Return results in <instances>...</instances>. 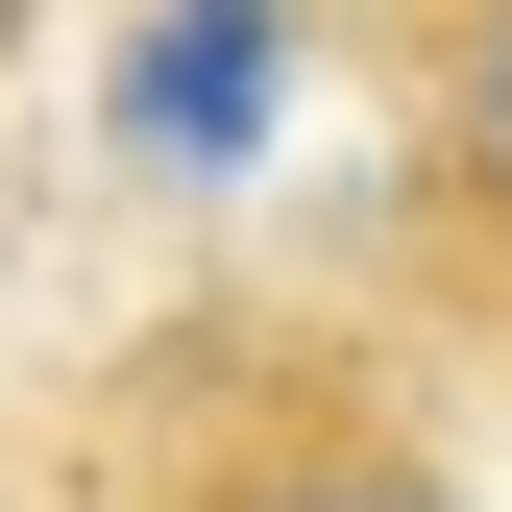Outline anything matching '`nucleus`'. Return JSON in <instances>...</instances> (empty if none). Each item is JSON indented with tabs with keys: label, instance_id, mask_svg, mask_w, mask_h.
Masks as SVG:
<instances>
[{
	"label": "nucleus",
	"instance_id": "obj_3",
	"mask_svg": "<svg viewBox=\"0 0 512 512\" xmlns=\"http://www.w3.org/2000/svg\"><path fill=\"white\" fill-rule=\"evenodd\" d=\"M244 512H439L415 464H293V488H244Z\"/></svg>",
	"mask_w": 512,
	"mask_h": 512
},
{
	"label": "nucleus",
	"instance_id": "obj_1",
	"mask_svg": "<svg viewBox=\"0 0 512 512\" xmlns=\"http://www.w3.org/2000/svg\"><path fill=\"white\" fill-rule=\"evenodd\" d=\"M269 98H293V0H171V25L122 49V122H147L171 171H220Z\"/></svg>",
	"mask_w": 512,
	"mask_h": 512
},
{
	"label": "nucleus",
	"instance_id": "obj_2",
	"mask_svg": "<svg viewBox=\"0 0 512 512\" xmlns=\"http://www.w3.org/2000/svg\"><path fill=\"white\" fill-rule=\"evenodd\" d=\"M439 147H464V196L512 220V0H488V25H464V74H439Z\"/></svg>",
	"mask_w": 512,
	"mask_h": 512
}]
</instances>
